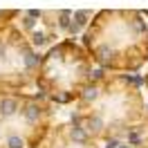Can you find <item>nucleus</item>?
<instances>
[{
    "label": "nucleus",
    "instance_id": "obj_1",
    "mask_svg": "<svg viewBox=\"0 0 148 148\" xmlns=\"http://www.w3.org/2000/svg\"><path fill=\"white\" fill-rule=\"evenodd\" d=\"M16 110H18L16 99H2L0 101V117H11Z\"/></svg>",
    "mask_w": 148,
    "mask_h": 148
},
{
    "label": "nucleus",
    "instance_id": "obj_2",
    "mask_svg": "<svg viewBox=\"0 0 148 148\" xmlns=\"http://www.w3.org/2000/svg\"><path fill=\"white\" fill-rule=\"evenodd\" d=\"M25 119L27 121H36L38 119V108L36 106H27V108H25Z\"/></svg>",
    "mask_w": 148,
    "mask_h": 148
},
{
    "label": "nucleus",
    "instance_id": "obj_3",
    "mask_svg": "<svg viewBox=\"0 0 148 148\" xmlns=\"http://www.w3.org/2000/svg\"><path fill=\"white\" fill-rule=\"evenodd\" d=\"M72 139L76 141V144H83L85 139H88V135H85L81 128H74V130H72Z\"/></svg>",
    "mask_w": 148,
    "mask_h": 148
},
{
    "label": "nucleus",
    "instance_id": "obj_4",
    "mask_svg": "<svg viewBox=\"0 0 148 148\" xmlns=\"http://www.w3.org/2000/svg\"><path fill=\"white\" fill-rule=\"evenodd\" d=\"M83 97L88 99V101H94V99L99 97V90H97L94 85H92V88H85V90H83Z\"/></svg>",
    "mask_w": 148,
    "mask_h": 148
},
{
    "label": "nucleus",
    "instance_id": "obj_5",
    "mask_svg": "<svg viewBox=\"0 0 148 148\" xmlns=\"http://www.w3.org/2000/svg\"><path fill=\"white\" fill-rule=\"evenodd\" d=\"M7 146H9V148H23L25 144H23V139H20V137H9Z\"/></svg>",
    "mask_w": 148,
    "mask_h": 148
},
{
    "label": "nucleus",
    "instance_id": "obj_6",
    "mask_svg": "<svg viewBox=\"0 0 148 148\" xmlns=\"http://www.w3.org/2000/svg\"><path fill=\"white\" fill-rule=\"evenodd\" d=\"M88 126H90V128H92V130H99V128H101V126H103V121L99 119V117H92V119L88 121Z\"/></svg>",
    "mask_w": 148,
    "mask_h": 148
},
{
    "label": "nucleus",
    "instance_id": "obj_7",
    "mask_svg": "<svg viewBox=\"0 0 148 148\" xmlns=\"http://www.w3.org/2000/svg\"><path fill=\"white\" fill-rule=\"evenodd\" d=\"M25 63H27L29 67H34V65H36V56H34V54H27V56H25Z\"/></svg>",
    "mask_w": 148,
    "mask_h": 148
},
{
    "label": "nucleus",
    "instance_id": "obj_8",
    "mask_svg": "<svg viewBox=\"0 0 148 148\" xmlns=\"http://www.w3.org/2000/svg\"><path fill=\"white\" fill-rule=\"evenodd\" d=\"M34 43H36V45H43V43H45V36H43V34H36V36H34Z\"/></svg>",
    "mask_w": 148,
    "mask_h": 148
},
{
    "label": "nucleus",
    "instance_id": "obj_9",
    "mask_svg": "<svg viewBox=\"0 0 148 148\" xmlns=\"http://www.w3.org/2000/svg\"><path fill=\"white\" fill-rule=\"evenodd\" d=\"M119 148H132L130 144H119Z\"/></svg>",
    "mask_w": 148,
    "mask_h": 148
},
{
    "label": "nucleus",
    "instance_id": "obj_10",
    "mask_svg": "<svg viewBox=\"0 0 148 148\" xmlns=\"http://www.w3.org/2000/svg\"><path fill=\"white\" fill-rule=\"evenodd\" d=\"M2 52H5V47H2V45H0V54H2Z\"/></svg>",
    "mask_w": 148,
    "mask_h": 148
}]
</instances>
